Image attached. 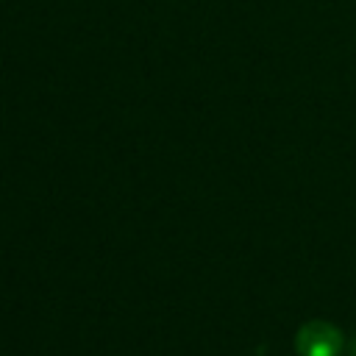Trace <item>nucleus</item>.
Listing matches in <instances>:
<instances>
[{"mask_svg":"<svg viewBox=\"0 0 356 356\" xmlns=\"http://www.w3.org/2000/svg\"><path fill=\"white\" fill-rule=\"evenodd\" d=\"M342 350H345V337L328 320H309L295 334L298 356H339Z\"/></svg>","mask_w":356,"mask_h":356,"instance_id":"nucleus-1","label":"nucleus"},{"mask_svg":"<svg viewBox=\"0 0 356 356\" xmlns=\"http://www.w3.org/2000/svg\"><path fill=\"white\" fill-rule=\"evenodd\" d=\"M348 356H356V337H353L350 345H348Z\"/></svg>","mask_w":356,"mask_h":356,"instance_id":"nucleus-2","label":"nucleus"}]
</instances>
